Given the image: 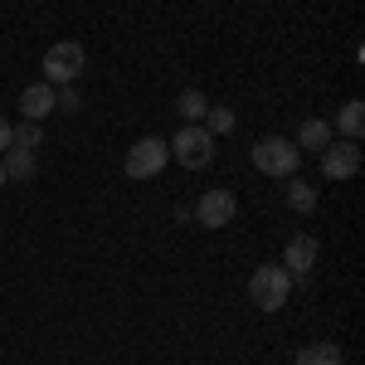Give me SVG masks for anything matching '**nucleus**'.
<instances>
[{
	"label": "nucleus",
	"instance_id": "423d86ee",
	"mask_svg": "<svg viewBox=\"0 0 365 365\" xmlns=\"http://www.w3.org/2000/svg\"><path fill=\"white\" fill-rule=\"evenodd\" d=\"M234 215H239L234 190H205V195H200V205H195V225H205V229L234 225Z\"/></svg>",
	"mask_w": 365,
	"mask_h": 365
},
{
	"label": "nucleus",
	"instance_id": "6ab92c4d",
	"mask_svg": "<svg viewBox=\"0 0 365 365\" xmlns=\"http://www.w3.org/2000/svg\"><path fill=\"white\" fill-rule=\"evenodd\" d=\"M10 141H15V127H10V122H5V117H0V151H5V146H10Z\"/></svg>",
	"mask_w": 365,
	"mask_h": 365
},
{
	"label": "nucleus",
	"instance_id": "39448f33",
	"mask_svg": "<svg viewBox=\"0 0 365 365\" xmlns=\"http://www.w3.org/2000/svg\"><path fill=\"white\" fill-rule=\"evenodd\" d=\"M170 161V146L161 137H141L132 151H127V175L132 180H151V175H161V166Z\"/></svg>",
	"mask_w": 365,
	"mask_h": 365
},
{
	"label": "nucleus",
	"instance_id": "4468645a",
	"mask_svg": "<svg viewBox=\"0 0 365 365\" xmlns=\"http://www.w3.org/2000/svg\"><path fill=\"white\" fill-rule=\"evenodd\" d=\"M327 141H331V127H327L322 117L302 122V132H297V146H327Z\"/></svg>",
	"mask_w": 365,
	"mask_h": 365
},
{
	"label": "nucleus",
	"instance_id": "0eeeda50",
	"mask_svg": "<svg viewBox=\"0 0 365 365\" xmlns=\"http://www.w3.org/2000/svg\"><path fill=\"white\" fill-rule=\"evenodd\" d=\"M361 170V146L356 141H327L322 146V175L327 180H351Z\"/></svg>",
	"mask_w": 365,
	"mask_h": 365
},
{
	"label": "nucleus",
	"instance_id": "1a4fd4ad",
	"mask_svg": "<svg viewBox=\"0 0 365 365\" xmlns=\"http://www.w3.org/2000/svg\"><path fill=\"white\" fill-rule=\"evenodd\" d=\"M54 93L58 88H49V83H29L25 93H20V108H25L29 122H44V117L54 113Z\"/></svg>",
	"mask_w": 365,
	"mask_h": 365
},
{
	"label": "nucleus",
	"instance_id": "20e7f679",
	"mask_svg": "<svg viewBox=\"0 0 365 365\" xmlns=\"http://www.w3.org/2000/svg\"><path fill=\"white\" fill-rule=\"evenodd\" d=\"M166 146H170V156H175L185 170H205L210 161H215V137H210L205 127H180L175 141H166Z\"/></svg>",
	"mask_w": 365,
	"mask_h": 365
},
{
	"label": "nucleus",
	"instance_id": "9b49d317",
	"mask_svg": "<svg viewBox=\"0 0 365 365\" xmlns=\"http://www.w3.org/2000/svg\"><path fill=\"white\" fill-rule=\"evenodd\" d=\"M10 175H15V180H29V175H34V151H29V146H15V151H10L5 180H10Z\"/></svg>",
	"mask_w": 365,
	"mask_h": 365
},
{
	"label": "nucleus",
	"instance_id": "2eb2a0df",
	"mask_svg": "<svg viewBox=\"0 0 365 365\" xmlns=\"http://www.w3.org/2000/svg\"><path fill=\"white\" fill-rule=\"evenodd\" d=\"M287 205L307 215V210H317V190H312V185H302V180H292V185H287Z\"/></svg>",
	"mask_w": 365,
	"mask_h": 365
},
{
	"label": "nucleus",
	"instance_id": "7ed1b4c3",
	"mask_svg": "<svg viewBox=\"0 0 365 365\" xmlns=\"http://www.w3.org/2000/svg\"><path fill=\"white\" fill-rule=\"evenodd\" d=\"M83 63H88V54H83V44H73V39H63V44H54L49 54H44V83L49 88H68L78 73H83Z\"/></svg>",
	"mask_w": 365,
	"mask_h": 365
},
{
	"label": "nucleus",
	"instance_id": "f8f14e48",
	"mask_svg": "<svg viewBox=\"0 0 365 365\" xmlns=\"http://www.w3.org/2000/svg\"><path fill=\"white\" fill-rule=\"evenodd\" d=\"M175 108H180V117H190V122H200V117L210 113V103H205V93H200V88H185V93L175 98Z\"/></svg>",
	"mask_w": 365,
	"mask_h": 365
},
{
	"label": "nucleus",
	"instance_id": "9d476101",
	"mask_svg": "<svg viewBox=\"0 0 365 365\" xmlns=\"http://www.w3.org/2000/svg\"><path fill=\"white\" fill-rule=\"evenodd\" d=\"M346 356H341L336 341H317V346H307V351H297V365H341Z\"/></svg>",
	"mask_w": 365,
	"mask_h": 365
},
{
	"label": "nucleus",
	"instance_id": "f03ea898",
	"mask_svg": "<svg viewBox=\"0 0 365 365\" xmlns=\"http://www.w3.org/2000/svg\"><path fill=\"white\" fill-rule=\"evenodd\" d=\"M249 156H253V166L263 170V175L287 180V175L297 170V161H302V146H297V141H287V137H263Z\"/></svg>",
	"mask_w": 365,
	"mask_h": 365
},
{
	"label": "nucleus",
	"instance_id": "6e6552de",
	"mask_svg": "<svg viewBox=\"0 0 365 365\" xmlns=\"http://www.w3.org/2000/svg\"><path fill=\"white\" fill-rule=\"evenodd\" d=\"M282 268H287L292 278H307L312 268H317V239H312V234H292L287 249H282Z\"/></svg>",
	"mask_w": 365,
	"mask_h": 365
},
{
	"label": "nucleus",
	"instance_id": "dca6fc26",
	"mask_svg": "<svg viewBox=\"0 0 365 365\" xmlns=\"http://www.w3.org/2000/svg\"><path fill=\"white\" fill-rule=\"evenodd\" d=\"M210 127H205V132H210V137H215V132H229V127H234V113H229V108H210Z\"/></svg>",
	"mask_w": 365,
	"mask_h": 365
},
{
	"label": "nucleus",
	"instance_id": "ddd939ff",
	"mask_svg": "<svg viewBox=\"0 0 365 365\" xmlns=\"http://www.w3.org/2000/svg\"><path fill=\"white\" fill-rule=\"evenodd\" d=\"M361 127H365V103H346L341 108V132H346V141H361Z\"/></svg>",
	"mask_w": 365,
	"mask_h": 365
},
{
	"label": "nucleus",
	"instance_id": "aec40b11",
	"mask_svg": "<svg viewBox=\"0 0 365 365\" xmlns=\"http://www.w3.org/2000/svg\"><path fill=\"white\" fill-rule=\"evenodd\" d=\"M0 190H5V166H0Z\"/></svg>",
	"mask_w": 365,
	"mask_h": 365
},
{
	"label": "nucleus",
	"instance_id": "f257e3e1",
	"mask_svg": "<svg viewBox=\"0 0 365 365\" xmlns=\"http://www.w3.org/2000/svg\"><path fill=\"white\" fill-rule=\"evenodd\" d=\"M249 297L258 302V312H282V302L292 297V273L282 263H263L249 278Z\"/></svg>",
	"mask_w": 365,
	"mask_h": 365
},
{
	"label": "nucleus",
	"instance_id": "a211bd4d",
	"mask_svg": "<svg viewBox=\"0 0 365 365\" xmlns=\"http://www.w3.org/2000/svg\"><path fill=\"white\" fill-rule=\"evenodd\" d=\"M54 108H63V113H78V93H73V83L63 88V93H54Z\"/></svg>",
	"mask_w": 365,
	"mask_h": 365
},
{
	"label": "nucleus",
	"instance_id": "f3484780",
	"mask_svg": "<svg viewBox=\"0 0 365 365\" xmlns=\"http://www.w3.org/2000/svg\"><path fill=\"white\" fill-rule=\"evenodd\" d=\"M10 146H29V151H34V146H39V122H20V132H15V141H10Z\"/></svg>",
	"mask_w": 365,
	"mask_h": 365
}]
</instances>
